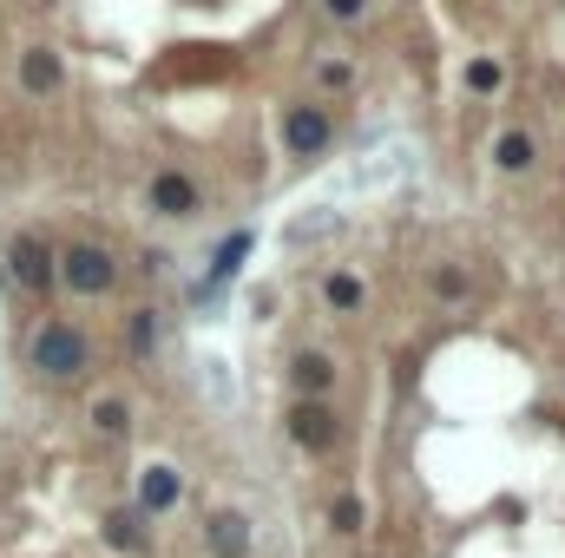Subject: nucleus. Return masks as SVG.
<instances>
[{
  "label": "nucleus",
  "instance_id": "nucleus-1",
  "mask_svg": "<svg viewBox=\"0 0 565 558\" xmlns=\"http://www.w3.org/2000/svg\"><path fill=\"white\" fill-rule=\"evenodd\" d=\"M53 276H59L72 296H105V289L118 283V263H112L105 243H66V250L53 257Z\"/></svg>",
  "mask_w": 565,
  "mask_h": 558
},
{
  "label": "nucleus",
  "instance_id": "nucleus-2",
  "mask_svg": "<svg viewBox=\"0 0 565 558\" xmlns=\"http://www.w3.org/2000/svg\"><path fill=\"white\" fill-rule=\"evenodd\" d=\"M33 368H39L46 382H72V375H86V335H79L72 322H46V329L33 335Z\"/></svg>",
  "mask_w": 565,
  "mask_h": 558
},
{
  "label": "nucleus",
  "instance_id": "nucleus-3",
  "mask_svg": "<svg viewBox=\"0 0 565 558\" xmlns=\"http://www.w3.org/2000/svg\"><path fill=\"white\" fill-rule=\"evenodd\" d=\"M283 428H290V441H296V447H309V454H329V447H336V434H342L329 401H296V408L283 414Z\"/></svg>",
  "mask_w": 565,
  "mask_h": 558
},
{
  "label": "nucleus",
  "instance_id": "nucleus-4",
  "mask_svg": "<svg viewBox=\"0 0 565 558\" xmlns=\"http://www.w3.org/2000/svg\"><path fill=\"white\" fill-rule=\"evenodd\" d=\"M329 138H336V125H329V112H323V105H290V112H283V145H290L296 158L329 151Z\"/></svg>",
  "mask_w": 565,
  "mask_h": 558
},
{
  "label": "nucleus",
  "instance_id": "nucleus-5",
  "mask_svg": "<svg viewBox=\"0 0 565 558\" xmlns=\"http://www.w3.org/2000/svg\"><path fill=\"white\" fill-rule=\"evenodd\" d=\"M7 276H13L26 296L53 289V250H46L39 237H13V243H7Z\"/></svg>",
  "mask_w": 565,
  "mask_h": 558
},
{
  "label": "nucleus",
  "instance_id": "nucleus-6",
  "mask_svg": "<svg viewBox=\"0 0 565 558\" xmlns=\"http://www.w3.org/2000/svg\"><path fill=\"white\" fill-rule=\"evenodd\" d=\"M151 210L158 217H197V184L184 171H158L151 178Z\"/></svg>",
  "mask_w": 565,
  "mask_h": 558
},
{
  "label": "nucleus",
  "instance_id": "nucleus-7",
  "mask_svg": "<svg viewBox=\"0 0 565 558\" xmlns=\"http://www.w3.org/2000/svg\"><path fill=\"white\" fill-rule=\"evenodd\" d=\"M290 382H296V395H303V401H323V395L336 388V362H329V355H316V349H303V355L290 362Z\"/></svg>",
  "mask_w": 565,
  "mask_h": 558
},
{
  "label": "nucleus",
  "instance_id": "nucleus-8",
  "mask_svg": "<svg viewBox=\"0 0 565 558\" xmlns=\"http://www.w3.org/2000/svg\"><path fill=\"white\" fill-rule=\"evenodd\" d=\"M178 493H184V487H178L171 467H145V474H138V513H171Z\"/></svg>",
  "mask_w": 565,
  "mask_h": 558
},
{
  "label": "nucleus",
  "instance_id": "nucleus-9",
  "mask_svg": "<svg viewBox=\"0 0 565 558\" xmlns=\"http://www.w3.org/2000/svg\"><path fill=\"white\" fill-rule=\"evenodd\" d=\"M20 86L26 92H53L59 86V53L53 46H26L20 53Z\"/></svg>",
  "mask_w": 565,
  "mask_h": 558
},
{
  "label": "nucleus",
  "instance_id": "nucleus-10",
  "mask_svg": "<svg viewBox=\"0 0 565 558\" xmlns=\"http://www.w3.org/2000/svg\"><path fill=\"white\" fill-rule=\"evenodd\" d=\"M211 553L244 558L250 553V520H244V513H217V520H211Z\"/></svg>",
  "mask_w": 565,
  "mask_h": 558
},
{
  "label": "nucleus",
  "instance_id": "nucleus-11",
  "mask_svg": "<svg viewBox=\"0 0 565 558\" xmlns=\"http://www.w3.org/2000/svg\"><path fill=\"white\" fill-rule=\"evenodd\" d=\"M533 158H540L533 132H500V138H494V164H500V171L520 178V171H533Z\"/></svg>",
  "mask_w": 565,
  "mask_h": 558
},
{
  "label": "nucleus",
  "instance_id": "nucleus-12",
  "mask_svg": "<svg viewBox=\"0 0 565 558\" xmlns=\"http://www.w3.org/2000/svg\"><path fill=\"white\" fill-rule=\"evenodd\" d=\"M105 539L118 553H145V513H105Z\"/></svg>",
  "mask_w": 565,
  "mask_h": 558
},
{
  "label": "nucleus",
  "instance_id": "nucleus-13",
  "mask_svg": "<svg viewBox=\"0 0 565 558\" xmlns=\"http://www.w3.org/2000/svg\"><path fill=\"white\" fill-rule=\"evenodd\" d=\"M244 257H250V230H230V237H224V243L211 250V276L224 283V276H230V270H237Z\"/></svg>",
  "mask_w": 565,
  "mask_h": 558
},
{
  "label": "nucleus",
  "instance_id": "nucleus-14",
  "mask_svg": "<svg viewBox=\"0 0 565 558\" xmlns=\"http://www.w3.org/2000/svg\"><path fill=\"white\" fill-rule=\"evenodd\" d=\"M323 303L349 316V309H362V283H355L349 270H336V276H323Z\"/></svg>",
  "mask_w": 565,
  "mask_h": 558
},
{
  "label": "nucleus",
  "instance_id": "nucleus-15",
  "mask_svg": "<svg viewBox=\"0 0 565 558\" xmlns=\"http://www.w3.org/2000/svg\"><path fill=\"white\" fill-rule=\"evenodd\" d=\"M500 86H507V66H500V59H474V66H467V92L487 99V92H500Z\"/></svg>",
  "mask_w": 565,
  "mask_h": 558
},
{
  "label": "nucleus",
  "instance_id": "nucleus-16",
  "mask_svg": "<svg viewBox=\"0 0 565 558\" xmlns=\"http://www.w3.org/2000/svg\"><path fill=\"white\" fill-rule=\"evenodd\" d=\"M92 428H99L105 441H118V434L132 428V408H125V401H99V408H92Z\"/></svg>",
  "mask_w": 565,
  "mask_h": 558
},
{
  "label": "nucleus",
  "instance_id": "nucleus-17",
  "mask_svg": "<svg viewBox=\"0 0 565 558\" xmlns=\"http://www.w3.org/2000/svg\"><path fill=\"white\" fill-rule=\"evenodd\" d=\"M158 342V309H132V355H145Z\"/></svg>",
  "mask_w": 565,
  "mask_h": 558
},
{
  "label": "nucleus",
  "instance_id": "nucleus-18",
  "mask_svg": "<svg viewBox=\"0 0 565 558\" xmlns=\"http://www.w3.org/2000/svg\"><path fill=\"white\" fill-rule=\"evenodd\" d=\"M336 533H362V500H336Z\"/></svg>",
  "mask_w": 565,
  "mask_h": 558
},
{
  "label": "nucleus",
  "instance_id": "nucleus-19",
  "mask_svg": "<svg viewBox=\"0 0 565 558\" xmlns=\"http://www.w3.org/2000/svg\"><path fill=\"white\" fill-rule=\"evenodd\" d=\"M362 7H369V0H323L329 20H362Z\"/></svg>",
  "mask_w": 565,
  "mask_h": 558
}]
</instances>
